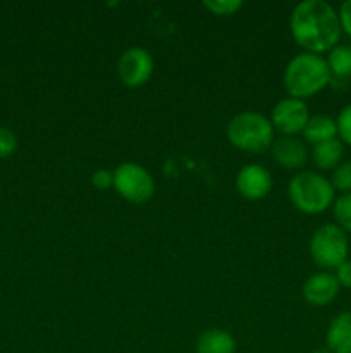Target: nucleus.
Segmentation results:
<instances>
[{
    "label": "nucleus",
    "instance_id": "f257e3e1",
    "mask_svg": "<svg viewBox=\"0 0 351 353\" xmlns=\"http://www.w3.org/2000/svg\"><path fill=\"white\" fill-rule=\"evenodd\" d=\"M292 40L305 52H330L341 38L339 14L323 0H305L295 6L289 19Z\"/></svg>",
    "mask_w": 351,
    "mask_h": 353
},
{
    "label": "nucleus",
    "instance_id": "f03ea898",
    "mask_svg": "<svg viewBox=\"0 0 351 353\" xmlns=\"http://www.w3.org/2000/svg\"><path fill=\"white\" fill-rule=\"evenodd\" d=\"M330 69L326 57L319 54L301 52L289 61L284 69V90L291 99L305 102V99L317 95L330 83Z\"/></svg>",
    "mask_w": 351,
    "mask_h": 353
},
{
    "label": "nucleus",
    "instance_id": "7ed1b4c3",
    "mask_svg": "<svg viewBox=\"0 0 351 353\" xmlns=\"http://www.w3.org/2000/svg\"><path fill=\"white\" fill-rule=\"evenodd\" d=\"M270 119L258 112H240L227 123V140L233 147L248 154H264L274 143Z\"/></svg>",
    "mask_w": 351,
    "mask_h": 353
},
{
    "label": "nucleus",
    "instance_id": "20e7f679",
    "mask_svg": "<svg viewBox=\"0 0 351 353\" xmlns=\"http://www.w3.org/2000/svg\"><path fill=\"white\" fill-rule=\"evenodd\" d=\"M334 186L326 176L313 171H303L289 181V200L296 210L308 216L322 214L334 203Z\"/></svg>",
    "mask_w": 351,
    "mask_h": 353
},
{
    "label": "nucleus",
    "instance_id": "39448f33",
    "mask_svg": "<svg viewBox=\"0 0 351 353\" xmlns=\"http://www.w3.org/2000/svg\"><path fill=\"white\" fill-rule=\"evenodd\" d=\"M348 236L337 224H323L310 238V255L323 269H336L348 261Z\"/></svg>",
    "mask_w": 351,
    "mask_h": 353
},
{
    "label": "nucleus",
    "instance_id": "423d86ee",
    "mask_svg": "<svg viewBox=\"0 0 351 353\" xmlns=\"http://www.w3.org/2000/svg\"><path fill=\"white\" fill-rule=\"evenodd\" d=\"M114 190L126 202L140 203L148 202L155 193L153 176L141 164L123 162L114 171Z\"/></svg>",
    "mask_w": 351,
    "mask_h": 353
},
{
    "label": "nucleus",
    "instance_id": "0eeeda50",
    "mask_svg": "<svg viewBox=\"0 0 351 353\" xmlns=\"http://www.w3.org/2000/svg\"><path fill=\"white\" fill-rule=\"evenodd\" d=\"M153 57L141 47H131L124 52L117 62V76L120 83L129 88H140L147 85L153 76Z\"/></svg>",
    "mask_w": 351,
    "mask_h": 353
},
{
    "label": "nucleus",
    "instance_id": "6e6552de",
    "mask_svg": "<svg viewBox=\"0 0 351 353\" xmlns=\"http://www.w3.org/2000/svg\"><path fill=\"white\" fill-rule=\"evenodd\" d=\"M308 119V105L303 100L291 99V97L279 100L270 116L272 126L281 133V137H295L303 133Z\"/></svg>",
    "mask_w": 351,
    "mask_h": 353
},
{
    "label": "nucleus",
    "instance_id": "1a4fd4ad",
    "mask_svg": "<svg viewBox=\"0 0 351 353\" xmlns=\"http://www.w3.org/2000/svg\"><path fill=\"white\" fill-rule=\"evenodd\" d=\"M236 190L246 200H262L270 193L272 174L260 164H248L236 176Z\"/></svg>",
    "mask_w": 351,
    "mask_h": 353
},
{
    "label": "nucleus",
    "instance_id": "9d476101",
    "mask_svg": "<svg viewBox=\"0 0 351 353\" xmlns=\"http://www.w3.org/2000/svg\"><path fill=\"white\" fill-rule=\"evenodd\" d=\"M339 283L330 272H317L312 274L303 285V299L313 307H326L339 295Z\"/></svg>",
    "mask_w": 351,
    "mask_h": 353
},
{
    "label": "nucleus",
    "instance_id": "9b49d317",
    "mask_svg": "<svg viewBox=\"0 0 351 353\" xmlns=\"http://www.w3.org/2000/svg\"><path fill=\"white\" fill-rule=\"evenodd\" d=\"M270 148L275 162L284 169H301L308 161L306 145L296 137L275 138Z\"/></svg>",
    "mask_w": 351,
    "mask_h": 353
},
{
    "label": "nucleus",
    "instance_id": "f8f14e48",
    "mask_svg": "<svg viewBox=\"0 0 351 353\" xmlns=\"http://www.w3.org/2000/svg\"><path fill=\"white\" fill-rule=\"evenodd\" d=\"M327 350L330 353H351V312H339L327 327Z\"/></svg>",
    "mask_w": 351,
    "mask_h": 353
},
{
    "label": "nucleus",
    "instance_id": "ddd939ff",
    "mask_svg": "<svg viewBox=\"0 0 351 353\" xmlns=\"http://www.w3.org/2000/svg\"><path fill=\"white\" fill-rule=\"evenodd\" d=\"M196 353H234L236 340L231 333L224 330H206L198 336L195 345Z\"/></svg>",
    "mask_w": 351,
    "mask_h": 353
},
{
    "label": "nucleus",
    "instance_id": "4468645a",
    "mask_svg": "<svg viewBox=\"0 0 351 353\" xmlns=\"http://www.w3.org/2000/svg\"><path fill=\"white\" fill-rule=\"evenodd\" d=\"M303 137L312 145H319L323 143V141L334 140V138H337L336 121L329 116H323V114L310 116L308 123H306L305 130H303Z\"/></svg>",
    "mask_w": 351,
    "mask_h": 353
},
{
    "label": "nucleus",
    "instance_id": "2eb2a0df",
    "mask_svg": "<svg viewBox=\"0 0 351 353\" xmlns=\"http://www.w3.org/2000/svg\"><path fill=\"white\" fill-rule=\"evenodd\" d=\"M344 155V145L339 138H334V140L323 141V143L313 145L312 150V159L315 162V165L323 171H329V169H336L341 164Z\"/></svg>",
    "mask_w": 351,
    "mask_h": 353
},
{
    "label": "nucleus",
    "instance_id": "dca6fc26",
    "mask_svg": "<svg viewBox=\"0 0 351 353\" xmlns=\"http://www.w3.org/2000/svg\"><path fill=\"white\" fill-rule=\"evenodd\" d=\"M327 65L332 78L346 79L351 76V45H336L327 55Z\"/></svg>",
    "mask_w": 351,
    "mask_h": 353
},
{
    "label": "nucleus",
    "instance_id": "f3484780",
    "mask_svg": "<svg viewBox=\"0 0 351 353\" xmlns=\"http://www.w3.org/2000/svg\"><path fill=\"white\" fill-rule=\"evenodd\" d=\"M334 219L344 233H351V193H343L334 200Z\"/></svg>",
    "mask_w": 351,
    "mask_h": 353
},
{
    "label": "nucleus",
    "instance_id": "a211bd4d",
    "mask_svg": "<svg viewBox=\"0 0 351 353\" xmlns=\"http://www.w3.org/2000/svg\"><path fill=\"white\" fill-rule=\"evenodd\" d=\"M202 6L213 16L227 17L234 16L243 7V2L241 0H205Z\"/></svg>",
    "mask_w": 351,
    "mask_h": 353
},
{
    "label": "nucleus",
    "instance_id": "6ab92c4d",
    "mask_svg": "<svg viewBox=\"0 0 351 353\" xmlns=\"http://www.w3.org/2000/svg\"><path fill=\"white\" fill-rule=\"evenodd\" d=\"M334 190H339L343 193H351V161L341 162L336 169H334L332 179Z\"/></svg>",
    "mask_w": 351,
    "mask_h": 353
},
{
    "label": "nucleus",
    "instance_id": "aec40b11",
    "mask_svg": "<svg viewBox=\"0 0 351 353\" xmlns=\"http://www.w3.org/2000/svg\"><path fill=\"white\" fill-rule=\"evenodd\" d=\"M337 124V137L341 138L343 143L351 145V103L344 105L341 109L339 116L336 119Z\"/></svg>",
    "mask_w": 351,
    "mask_h": 353
},
{
    "label": "nucleus",
    "instance_id": "412c9836",
    "mask_svg": "<svg viewBox=\"0 0 351 353\" xmlns=\"http://www.w3.org/2000/svg\"><path fill=\"white\" fill-rule=\"evenodd\" d=\"M17 137L9 128L0 126V159H7L16 152Z\"/></svg>",
    "mask_w": 351,
    "mask_h": 353
},
{
    "label": "nucleus",
    "instance_id": "4be33fe9",
    "mask_svg": "<svg viewBox=\"0 0 351 353\" xmlns=\"http://www.w3.org/2000/svg\"><path fill=\"white\" fill-rule=\"evenodd\" d=\"M92 185L96 190H109L114 186V172L107 171V169H98L93 172Z\"/></svg>",
    "mask_w": 351,
    "mask_h": 353
},
{
    "label": "nucleus",
    "instance_id": "5701e85b",
    "mask_svg": "<svg viewBox=\"0 0 351 353\" xmlns=\"http://www.w3.org/2000/svg\"><path fill=\"white\" fill-rule=\"evenodd\" d=\"M334 276H336L339 286L351 290V261L343 262L339 268H336V274Z\"/></svg>",
    "mask_w": 351,
    "mask_h": 353
},
{
    "label": "nucleus",
    "instance_id": "b1692460",
    "mask_svg": "<svg viewBox=\"0 0 351 353\" xmlns=\"http://www.w3.org/2000/svg\"><path fill=\"white\" fill-rule=\"evenodd\" d=\"M337 14H339L341 30H344L351 37V0H346V2L341 3Z\"/></svg>",
    "mask_w": 351,
    "mask_h": 353
},
{
    "label": "nucleus",
    "instance_id": "393cba45",
    "mask_svg": "<svg viewBox=\"0 0 351 353\" xmlns=\"http://www.w3.org/2000/svg\"><path fill=\"white\" fill-rule=\"evenodd\" d=\"M315 353H330L329 350H317Z\"/></svg>",
    "mask_w": 351,
    "mask_h": 353
}]
</instances>
